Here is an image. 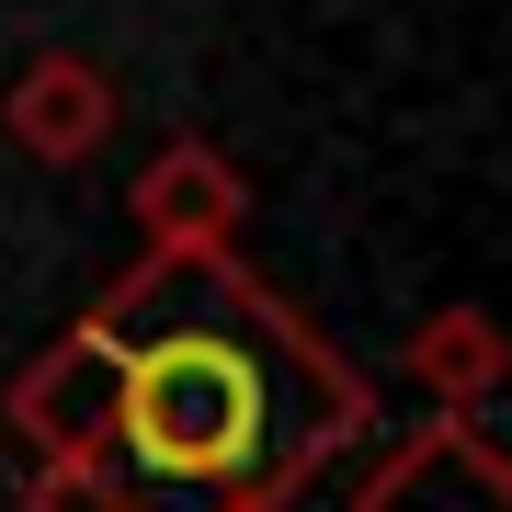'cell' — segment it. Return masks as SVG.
I'll return each instance as SVG.
<instances>
[{
	"label": "cell",
	"instance_id": "cell-1",
	"mask_svg": "<svg viewBox=\"0 0 512 512\" xmlns=\"http://www.w3.org/2000/svg\"><path fill=\"white\" fill-rule=\"evenodd\" d=\"M137 433L160 467H251L262 444V365H228V342L160 353L137 376Z\"/></svg>",
	"mask_w": 512,
	"mask_h": 512
}]
</instances>
